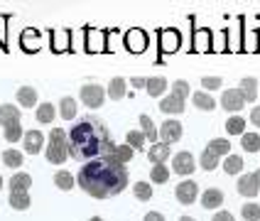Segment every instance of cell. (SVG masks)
<instances>
[{
	"instance_id": "cell-35",
	"label": "cell",
	"mask_w": 260,
	"mask_h": 221,
	"mask_svg": "<svg viewBox=\"0 0 260 221\" xmlns=\"http://www.w3.org/2000/svg\"><path fill=\"white\" fill-rule=\"evenodd\" d=\"M133 192H135V197H138L140 202H150V199H152V187H150V182H135Z\"/></svg>"
},
{
	"instance_id": "cell-6",
	"label": "cell",
	"mask_w": 260,
	"mask_h": 221,
	"mask_svg": "<svg viewBox=\"0 0 260 221\" xmlns=\"http://www.w3.org/2000/svg\"><path fill=\"white\" fill-rule=\"evenodd\" d=\"M221 106L226 108V111H231V113H238L246 101H243V96H241V91L238 88H229V91H223V96H221Z\"/></svg>"
},
{
	"instance_id": "cell-20",
	"label": "cell",
	"mask_w": 260,
	"mask_h": 221,
	"mask_svg": "<svg viewBox=\"0 0 260 221\" xmlns=\"http://www.w3.org/2000/svg\"><path fill=\"white\" fill-rule=\"evenodd\" d=\"M8 202H10V206H13V209H17V211H25V209L29 206V194H27V192H10V199H8Z\"/></svg>"
},
{
	"instance_id": "cell-33",
	"label": "cell",
	"mask_w": 260,
	"mask_h": 221,
	"mask_svg": "<svg viewBox=\"0 0 260 221\" xmlns=\"http://www.w3.org/2000/svg\"><path fill=\"white\" fill-rule=\"evenodd\" d=\"M209 150H211L214 155L221 157V155H229V152H231V143H229L226 138H216V140H211V143H209Z\"/></svg>"
},
{
	"instance_id": "cell-42",
	"label": "cell",
	"mask_w": 260,
	"mask_h": 221,
	"mask_svg": "<svg viewBox=\"0 0 260 221\" xmlns=\"http://www.w3.org/2000/svg\"><path fill=\"white\" fill-rule=\"evenodd\" d=\"M145 221H165V216L159 211H150V214H145Z\"/></svg>"
},
{
	"instance_id": "cell-2",
	"label": "cell",
	"mask_w": 260,
	"mask_h": 221,
	"mask_svg": "<svg viewBox=\"0 0 260 221\" xmlns=\"http://www.w3.org/2000/svg\"><path fill=\"white\" fill-rule=\"evenodd\" d=\"M113 138L101 118H81L69 133V155L79 162H91L113 155Z\"/></svg>"
},
{
	"instance_id": "cell-47",
	"label": "cell",
	"mask_w": 260,
	"mask_h": 221,
	"mask_svg": "<svg viewBox=\"0 0 260 221\" xmlns=\"http://www.w3.org/2000/svg\"><path fill=\"white\" fill-rule=\"evenodd\" d=\"M91 221H103V219H101V216H93V219H91Z\"/></svg>"
},
{
	"instance_id": "cell-8",
	"label": "cell",
	"mask_w": 260,
	"mask_h": 221,
	"mask_svg": "<svg viewBox=\"0 0 260 221\" xmlns=\"http://www.w3.org/2000/svg\"><path fill=\"white\" fill-rule=\"evenodd\" d=\"M174 194H177V202L179 204H191V202H197L199 187H197V182H179Z\"/></svg>"
},
{
	"instance_id": "cell-27",
	"label": "cell",
	"mask_w": 260,
	"mask_h": 221,
	"mask_svg": "<svg viewBox=\"0 0 260 221\" xmlns=\"http://www.w3.org/2000/svg\"><path fill=\"white\" fill-rule=\"evenodd\" d=\"M59 108H61V118L64 120H72L76 116V101H74L72 96H64L61 101H59Z\"/></svg>"
},
{
	"instance_id": "cell-30",
	"label": "cell",
	"mask_w": 260,
	"mask_h": 221,
	"mask_svg": "<svg viewBox=\"0 0 260 221\" xmlns=\"http://www.w3.org/2000/svg\"><path fill=\"white\" fill-rule=\"evenodd\" d=\"M223 170H226V175H238V172L243 170V157H238V155H229L226 162H223Z\"/></svg>"
},
{
	"instance_id": "cell-23",
	"label": "cell",
	"mask_w": 260,
	"mask_h": 221,
	"mask_svg": "<svg viewBox=\"0 0 260 221\" xmlns=\"http://www.w3.org/2000/svg\"><path fill=\"white\" fill-rule=\"evenodd\" d=\"M54 116H57V111H54L52 103H40L37 106V120L40 123H54Z\"/></svg>"
},
{
	"instance_id": "cell-4",
	"label": "cell",
	"mask_w": 260,
	"mask_h": 221,
	"mask_svg": "<svg viewBox=\"0 0 260 221\" xmlns=\"http://www.w3.org/2000/svg\"><path fill=\"white\" fill-rule=\"evenodd\" d=\"M103 99H106V91L99 84H86L81 86V101L86 103L88 108H101Z\"/></svg>"
},
{
	"instance_id": "cell-21",
	"label": "cell",
	"mask_w": 260,
	"mask_h": 221,
	"mask_svg": "<svg viewBox=\"0 0 260 221\" xmlns=\"http://www.w3.org/2000/svg\"><path fill=\"white\" fill-rule=\"evenodd\" d=\"M241 145L246 152H258L260 150V135L258 133H243L241 135Z\"/></svg>"
},
{
	"instance_id": "cell-15",
	"label": "cell",
	"mask_w": 260,
	"mask_h": 221,
	"mask_svg": "<svg viewBox=\"0 0 260 221\" xmlns=\"http://www.w3.org/2000/svg\"><path fill=\"white\" fill-rule=\"evenodd\" d=\"M20 120V108H15L13 103H3L0 106V125L5 128L8 123H17Z\"/></svg>"
},
{
	"instance_id": "cell-45",
	"label": "cell",
	"mask_w": 260,
	"mask_h": 221,
	"mask_svg": "<svg viewBox=\"0 0 260 221\" xmlns=\"http://www.w3.org/2000/svg\"><path fill=\"white\" fill-rule=\"evenodd\" d=\"M253 177H255V182H258V192H260V170H255V172H253Z\"/></svg>"
},
{
	"instance_id": "cell-29",
	"label": "cell",
	"mask_w": 260,
	"mask_h": 221,
	"mask_svg": "<svg viewBox=\"0 0 260 221\" xmlns=\"http://www.w3.org/2000/svg\"><path fill=\"white\" fill-rule=\"evenodd\" d=\"M246 120L241 116H233V118H229V123H226V131H229V135H243L246 133Z\"/></svg>"
},
{
	"instance_id": "cell-7",
	"label": "cell",
	"mask_w": 260,
	"mask_h": 221,
	"mask_svg": "<svg viewBox=\"0 0 260 221\" xmlns=\"http://www.w3.org/2000/svg\"><path fill=\"white\" fill-rule=\"evenodd\" d=\"M159 138H162V143H167V145L177 143V140L182 138V123H179V120H167V123H162Z\"/></svg>"
},
{
	"instance_id": "cell-39",
	"label": "cell",
	"mask_w": 260,
	"mask_h": 221,
	"mask_svg": "<svg viewBox=\"0 0 260 221\" xmlns=\"http://www.w3.org/2000/svg\"><path fill=\"white\" fill-rule=\"evenodd\" d=\"M172 96H177V99L184 101V99L189 96V84L187 81H174L172 84Z\"/></svg>"
},
{
	"instance_id": "cell-28",
	"label": "cell",
	"mask_w": 260,
	"mask_h": 221,
	"mask_svg": "<svg viewBox=\"0 0 260 221\" xmlns=\"http://www.w3.org/2000/svg\"><path fill=\"white\" fill-rule=\"evenodd\" d=\"M170 157V145L167 143H157V145L150 147V160L152 162H165Z\"/></svg>"
},
{
	"instance_id": "cell-32",
	"label": "cell",
	"mask_w": 260,
	"mask_h": 221,
	"mask_svg": "<svg viewBox=\"0 0 260 221\" xmlns=\"http://www.w3.org/2000/svg\"><path fill=\"white\" fill-rule=\"evenodd\" d=\"M3 135H5L8 143H17V140L22 138V125H20V120H17V123H8L5 131H3Z\"/></svg>"
},
{
	"instance_id": "cell-19",
	"label": "cell",
	"mask_w": 260,
	"mask_h": 221,
	"mask_svg": "<svg viewBox=\"0 0 260 221\" xmlns=\"http://www.w3.org/2000/svg\"><path fill=\"white\" fill-rule=\"evenodd\" d=\"M191 101L197 108H202V111H214L216 108V101L211 99V96H206L204 91H197V93H191Z\"/></svg>"
},
{
	"instance_id": "cell-36",
	"label": "cell",
	"mask_w": 260,
	"mask_h": 221,
	"mask_svg": "<svg viewBox=\"0 0 260 221\" xmlns=\"http://www.w3.org/2000/svg\"><path fill=\"white\" fill-rule=\"evenodd\" d=\"M3 165L20 167V165H22V152H20V150H5V152H3Z\"/></svg>"
},
{
	"instance_id": "cell-48",
	"label": "cell",
	"mask_w": 260,
	"mask_h": 221,
	"mask_svg": "<svg viewBox=\"0 0 260 221\" xmlns=\"http://www.w3.org/2000/svg\"><path fill=\"white\" fill-rule=\"evenodd\" d=\"M0 190H3V177H0Z\"/></svg>"
},
{
	"instance_id": "cell-9",
	"label": "cell",
	"mask_w": 260,
	"mask_h": 221,
	"mask_svg": "<svg viewBox=\"0 0 260 221\" xmlns=\"http://www.w3.org/2000/svg\"><path fill=\"white\" fill-rule=\"evenodd\" d=\"M22 147H25V152L29 155H37V152H42V145H44V135L42 131H27L22 135Z\"/></svg>"
},
{
	"instance_id": "cell-13",
	"label": "cell",
	"mask_w": 260,
	"mask_h": 221,
	"mask_svg": "<svg viewBox=\"0 0 260 221\" xmlns=\"http://www.w3.org/2000/svg\"><path fill=\"white\" fill-rule=\"evenodd\" d=\"M238 194L243 197H255L258 194V182L253 175H241L238 177Z\"/></svg>"
},
{
	"instance_id": "cell-3",
	"label": "cell",
	"mask_w": 260,
	"mask_h": 221,
	"mask_svg": "<svg viewBox=\"0 0 260 221\" xmlns=\"http://www.w3.org/2000/svg\"><path fill=\"white\" fill-rule=\"evenodd\" d=\"M69 157V135L61 131V128H54L49 133V143H47V160L52 165H61Z\"/></svg>"
},
{
	"instance_id": "cell-46",
	"label": "cell",
	"mask_w": 260,
	"mask_h": 221,
	"mask_svg": "<svg viewBox=\"0 0 260 221\" xmlns=\"http://www.w3.org/2000/svg\"><path fill=\"white\" fill-rule=\"evenodd\" d=\"M179 221H197V219H191V216H182Z\"/></svg>"
},
{
	"instance_id": "cell-41",
	"label": "cell",
	"mask_w": 260,
	"mask_h": 221,
	"mask_svg": "<svg viewBox=\"0 0 260 221\" xmlns=\"http://www.w3.org/2000/svg\"><path fill=\"white\" fill-rule=\"evenodd\" d=\"M250 123H253V125H258V128H260V106H255V108L250 111Z\"/></svg>"
},
{
	"instance_id": "cell-38",
	"label": "cell",
	"mask_w": 260,
	"mask_h": 221,
	"mask_svg": "<svg viewBox=\"0 0 260 221\" xmlns=\"http://www.w3.org/2000/svg\"><path fill=\"white\" fill-rule=\"evenodd\" d=\"M241 214H243L246 221H260V206L258 204H246Z\"/></svg>"
},
{
	"instance_id": "cell-34",
	"label": "cell",
	"mask_w": 260,
	"mask_h": 221,
	"mask_svg": "<svg viewBox=\"0 0 260 221\" xmlns=\"http://www.w3.org/2000/svg\"><path fill=\"white\" fill-rule=\"evenodd\" d=\"M199 165H202L206 172H211V170H216V167H218V155H214V152L206 147V150L202 152V160H199Z\"/></svg>"
},
{
	"instance_id": "cell-5",
	"label": "cell",
	"mask_w": 260,
	"mask_h": 221,
	"mask_svg": "<svg viewBox=\"0 0 260 221\" xmlns=\"http://www.w3.org/2000/svg\"><path fill=\"white\" fill-rule=\"evenodd\" d=\"M172 170L177 172V175H191L194 170H197V162H194V157H191V152H177L174 155V162H172Z\"/></svg>"
},
{
	"instance_id": "cell-22",
	"label": "cell",
	"mask_w": 260,
	"mask_h": 221,
	"mask_svg": "<svg viewBox=\"0 0 260 221\" xmlns=\"http://www.w3.org/2000/svg\"><path fill=\"white\" fill-rule=\"evenodd\" d=\"M108 96L118 101V99H123L125 96V79L123 76H116V79H111V86H108Z\"/></svg>"
},
{
	"instance_id": "cell-26",
	"label": "cell",
	"mask_w": 260,
	"mask_h": 221,
	"mask_svg": "<svg viewBox=\"0 0 260 221\" xmlns=\"http://www.w3.org/2000/svg\"><path fill=\"white\" fill-rule=\"evenodd\" d=\"M140 128H143V135L145 140H150V143H155L157 140V131H155V125H152V118L150 116H140Z\"/></svg>"
},
{
	"instance_id": "cell-18",
	"label": "cell",
	"mask_w": 260,
	"mask_h": 221,
	"mask_svg": "<svg viewBox=\"0 0 260 221\" xmlns=\"http://www.w3.org/2000/svg\"><path fill=\"white\" fill-rule=\"evenodd\" d=\"M145 88H147L150 96H162V93L167 91V79H165V76H152V79H147Z\"/></svg>"
},
{
	"instance_id": "cell-12",
	"label": "cell",
	"mask_w": 260,
	"mask_h": 221,
	"mask_svg": "<svg viewBox=\"0 0 260 221\" xmlns=\"http://www.w3.org/2000/svg\"><path fill=\"white\" fill-rule=\"evenodd\" d=\"M241 96H243V101L246 103H253L255 101V96H258V81L253 79V76H246L243 81H241Z\"/></svg>"
},
{
	"instance_id": "cell-43",
	"label": "cell",
	"mask_w": 260,
	"mask_h": 221,
	"mask_svg": "<svg viewBox=\"0 0 260 221\" xmlns=\"http://www.w3.org/2000/svg\"><path fill=\"white\" fill-rule=\"evenodd\" d=\"M214 221H233V216L229 211H218L216 216H214Z\"/></svg>"
},
{
	"instance_id": "cell-37",
	"label": "cell",
	"mask_w": 260,
	"mask_h": 221,
	"mask_svg": "<svg viewBox=\"0 0 260 221\" xmlns=\"http://www.w3.org/2000/svg\"><path fill=\"white\" fill-rule=\"evenodd\" d=\"M125 140H128V145L133 147V150H143L145 143H147V140H145V135H143V131H130Z\"/></svg>"
},
{
	"instance_id": "cell-10",
	"label": "cell",
	"mask_w": 260,
	"mask_h": 221,
	"mask_svg": "<svg viewBox=\"0 0 260 221\" xmlns=\"http://www.w3.org/2000/svg\"><path fill=\"white\" fill-rule=\"evenodd\" d=\"M125 47H128L130 52H135V54L145 52V47H147V35H145L143 29H130L128 35H125Z\"/></svg>"
},
{
	"instance_id": "cell-25",
	"label": "cell",
	"mask_w": 260,
	"mask_h": 221,
	"mask_svg": "<svg viewBox=\"0 0 260 221\" xmlns=\"http://www.w3.org/2000/svg\"><path fill=\"white\" fill-rule=\"evenodd\" d=\"M54 184H57L59 190H64V192H69L76 184V179L72 177V172H67V170H59L57 177H54Z\"/></svg>"
},
{
	"instance_id": "cell-11",
	"label": "cell",
	"mask_w": 260,
	"mask_h": 221,
	"mask_svg": "<svg viewBox=\"0 0 260 221\" xmlns=\"http://www.w3.org/2000/svg\"><path fill=\"white\" fill-rule=\"evenodd\" d=\"M159 111H162V113H167V116H179V113H184V101L170 93L167 99H162V101H159Z\"/></svg>"
},
{
	"instance_id": "cell-31",
	"label": "cell",
	"mask_w": 260,
	"mask_h": 221,
	"mask_svg": "<svg viewBox=\"0 0 260 221\" xmlns=\"http://www.w3.org/2000/svg\"><path fill=\"white\" fill-rule=\"evenodd\" d=\"M133 152H135V150H133L130 145H116V150H113L111 157H113L116 162H120V165H125V162L133 160Z\"/></svg>"
},
{
	"instance_id": "cell-17",
	"label": "cell",
	"mask_w": 260,
	"mask_h": 221,
	"mask_svg": "<svg viewBox=\"0 0 260 221\" xmlns=\"http://www.w3.org/2000/svg\"><path fill=\"white\" fill-rule=\"evenodd\" d=\"M32 187V177L27 172H17L10 179V192H27Z\"/></svg>"
},
{
	"instance_id": "cell-1",
	"label": "cell",
	"mask_w": 260,
	"mask_h": 221,
	"mask_svg": "<svg viewBox=\"0 0 260 221\" xmlns=\"http://www.w3.org/2000/svg\"><path fill=\"white\" fill-rule=\"evenodd\" d=\"M76 184L96 199H108L128 187V170L125 165L116 162L113 157L91 160L79 170Z\"/></svg>"
},
{
	"instance_id": "cell-24",
	"label": "cell",
	"mask_w": 260,
	"mask_h": 221,
	"mask_svg": "<svg viewBox=\"0 0 260 221\" xmlns=\"http://www.w3.org/2000/svg\"><path fill=\"white\" fill-rule=\"evenodd\" d=\"M150 179H152V182H157V184H165V182L170 179V170H167V165H165V162H155V167H152V172H150Z\"/></svg>"
},
{
	"instance_id": "cell-16",
	"label": "cell",
	"mask_w": 260,
	"mask_h": 221,
	"mask_svg": "<svg viewBox=\"0 0 260 221\" xmlns=\"http://www.w3.org/2000/svg\"><path fill=\"white\" fill-rule=\"evenodd\" d=\"M17 103L25 106V108H32L37 103V91L32 86H20L17 88Z\"/></svg>"
},
{
	"instance_id": "cell-40",
	"label": "cell",
	"mask_w": 260,
	"mask_h": 221,
	"mask_svg": "<svg viewBox=\"0 0 260 221\" xmlns=\"http://www.w3.org/2000/svg\"><path fill=\"white\" fill-rule=\"evenodd\" d=\"M221 76H204L202 79V86L206 88V91H216V88H221Z\"/></svg>"
},
{
	"instance_id": "cell-44",
	"label": "cell",
	"mask_w": 260,
	"mask_h": 221,
	"mask_svg": "<svg viewBox=\"0 0 260 221\" xmlns=\"http://www.w3.org/2000/svg\"><path fill=\"white\" fill-rule=\"evenodd\" d=\"M130 84H133V88H145L147 79H130Z\"/></svg>"
},
{
	"instance_id": "cell-14",
	"label": "cell",
	"mask_w": 260,
	"mask_h": 221,
	"mask_svg": "<svg viewBox=\"0 0 260 221\" xmlns=\"http://www.w3.org/2000/svg\"><path fill=\"white\" fill-rule=\"evenodd\" d=\"M223 204V192L221 190H206L202 194V206L204 209H218Z\"/></svg>"
}]
</instances>
